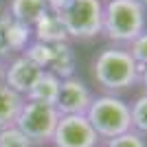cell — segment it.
Segmentation results:
<instances>
[{
    "instance_id": "6da1fadb",
    "label": "cell",
    "mask_w": 147,
    "mask_h": 147,
    "mask_svg": "<svg viewBox=\"0 0 147 147\" xmlns=\"http://www.w3.org/2000/svg\"><path fill=\"white\" fill-rule=\"evenodd\" d=\"M92 81L105 94H121L138 84V64L132 59L125 46H105L92 57Z\"/></svg>"
},
{
    "instance_id": "7a4b0ae2",
    "label": "cell",
    "mask_w": 147,
    "mask_h": 147,
    "mask_svg": "<svg viewBox=\"0 0 147 147\" xmlns=\"http://www.w3.org/2000/svg\"><path fill=\"white\" fill-rule=\"evenodd\" d=\"M147 29V9L136 0H108L103 2L101 35L114 46H127Z\"/></svg>"
},
{
    "instance_id": "3957f363",
    "label": "cell",
    "mask_w": 147,
    "mask_h": 147,
    "mask_svg": "<svg viewBox=\"0 0 147 147\" xmlns=\"http://www.w3.org/2000/svg\"><path fill=\"white\" fill-rule=\"evenodd\" d=\"M68 42H90L101 35L103 2L101 0H68L57 11Z\"/></svg>"
},
{
    "instance_id": "277c9868",
    "label": "cell",
    "mask_w": 147,
    "mask_h": 147,
    "mask_svg": "<svg viewBox=\"0 0 147 147\" xmlns=\"http://www.w3.org/2000/svg\"><path fill=\"white\" fill-rule=\"evenodd\" d=\"M86 119L94 127L101 141L114 138L132 129V114L129 103L119 94H97L92 97V103L86 112Z\"/></svg>"
},
{
    "instance_id": "5b68a950",
    "label": "cell",
    "mask_w": 147,
    "mask_h": 147,
    "mask_svg": "<svg viewBox=\"0 0 147 147\" xmlns=\"http://www.w3.org/2000/svg\"><path fill=\"white\" fill-rule=\"evenodd\" d=\"M57 121H59V112L55 110V105L24 99L13 125L29 138L31 145H46L53 138Z\"/></svg>"
},
{
    "instance_id": "8992f818",
    "label": "cell",
    "mask_w": 147,
    "mask_h": 147,
    "mask_svg": "<svg viewBox=\"0 0 147 147\" xmlns=\"http://www.w3.org/2000/svg\"><path fill=\"white\" fill-rule=\"evenodd\" d=\"M53 147H101V138L86 114H64L51 138Z\"/></svg>"
},
{
    "instance_id": "52a82bcc",
    "label": "cell",
    "mask_w": 147,
    "mask_h": 147,
    "mask_svg": "<svg viewBox=\"0 0 147 147\" xmlns=\"http://www.w3.org/2000/svg\"><path fill=\"white\" fill-rule=\"evenodd\" d=\"M92 90L86 81L73 75L59 81V92L55 99V110L59 112V117L64 114H86L88 108L92 103Z\"/></svg>"
},
{
    "instance_id": "ba28073f",
    "label": "cell",
    "mask_w": 147,
    "mask_h": 147,
    "mask_svg": "<svg viewBox=\"0 0 147 147\" xmlns=\"http://www.w3.org/2000/svg\"><path fill=\"white\" fill-rule=\"evenodd\" d=\"M40 75H42V68L35 66L31 59H26L24 55H13L5 68V86L18 92L20 97H26V92L31 90Z\"/></svg>"
},
{
    "instance_id": "9c48e42d",
    "label": "cell",
    "mask_w": 147,
    "mask_h": 147,
    "mask_svg": "<svg viewBox=\"0 0 147 147\" xmlns=\"http://www.w3.org/2000/svg\"><path fill=\"white\" fill-rule=\"evenodd\" d=\"M46 70L53 75H57L59 79L73 77L77 70V55L70 42H59V44H51V61Z\"/></svg>"
},
{
    "instance_id": "30bf717a",
    "label": "cell",
    "mask_w": 147,
    "mask_h": 147,
    "mask_svg": "<svg viewBox=\"0 0 147 147\" xmlns=\"http://www.w3.org/2000/svg\"><path fill=\"white\" fill-rule=\"evenodd\" d=\"M46 11H49L46 0H9L5 13L16 22L33 26Z\"/></svg>"
},
{
    "instance_id": "8fae6325",
    "label": "cell",
    "mask_w": 147,
    "mask_h": 147,
    "mask_svg": "<svg viewBox=\"0 0 147 147\" xmlns=\"http://www.w3.org/2000/svg\"><path fill=\"white\" fill-rule=\"evenodd\" d=\"M31 29H33V40H37V42H44V44L68 42L66 31L61 26L57 13H53V11H46Z\"/></svg>"
},
{
    "instance_id": "7c38bea8",
    "label": "cell",
    "mask_w": 147,
    "mask_h": 147,
    "mask_svg": "<svg viewBox=\"0 0 147 147\" xmlns=\"http://www.w3.org/2000/svg\"><path fill=\"white\" fill-rule=\"evenodd\" d=\"M59 77L49 70H42V75L37 77V81L31 86V90L26 92V101H40V103H51L55 105L57 92H59Z\"/></svg>"
},
{
    "instance_id": "4fadbf2b",
    "label": "cell",
    "mask_w": 147,
    "mask_h": 147,
    "mask_svg": "<svg viewBox=\"0 0 147 147\" xmlns=\"http://www.w3.org/2000/svg\"><path fill=\"white\" fill-rule=\"evenodd\" d=\"M22 103H24V97H20L18 92L9 90L5 84H0V127L13 125Z\"/></svg>"
},
{
    "instance_id": "5bb4252c",
    "label": "cell",
    "mask_w": 147,
    "mask_h": 147,
    "mask_svg": "<svg viewBox=\"0 0 147 147\" xmlns=\"http://www.w3.org/2000/svg\"><path fill=\"white\" fill-rule=\"evenodd\" d=\"M7 37H9V49H11V55L16 53H22V51L33 42V29L29 24H22V22H16V20H9V31H7Z\"/></svg>"
},
{
    "instance_id": "9a60e30c",
    "label": "cell",
    "mask_w": 147,
    "mask_h": 147,
    "mask_svg": "<svg viewBox=\"0 0 147 147\" xmlns=\"http://www.w3.org/2000/svg\"><path fill=\"white\" fill-rule=\"evenodd\" d=\"M129 114H132V129L147 138V92L136 97L134 103H129Z\"/></svg>"
},
{
    "instance_id": "2e32d148",
    "label": "cell",
    "mask_w": 147,
    "mask_h": 147,
    "mask_svg": "<svg viewBox=\"0 0 147 147\" xmlns=\"http://www.w3.org/2000/svg\"><path fill=\"white\" fill-rule=\"evenodd\" d=\"M20 55H24L26 59H31L35 66H40L42 70H46V66H49V61H51V44H44V42L33 40Z\"/></svg>"
},
{
    "instance_id": "e0dca14e",
    "label": "cell",
    "mask_w": 147,
    "mask_h": 147,
    "mask_svg": "<svg viewBox=\"0 0 147 147\" xmlns=\"http://www.w3.org/2000/svg\"><path fill=\"white\" fill-rule=\"evenodd\" d=\"M0 147H33L16 125L0 127Z\"/></svg>"
},
{
    "instance_id": "ac0fdd59",
    "label": "cell",
    "mask_w": 147,
    "mask_h": 147,
    "mask_svg": "<svg viewBox=\"0 0 147 147\" xmlns=\"http://www.w3.org/2000/svg\"><path fill=\"white\" fill-rule=\"evenodd\" d=\"M125 49H127V53L132 55V59L138 64V68L147 66V29L143 31L141 35H136Z\"/></svg>"
},
{
    "instance_id": "d6986e66",
    "label": "cell",
    "mask_w": 147,
    "mask_h": 147,
    "mask_svg": "<svg viewBox=\"0 0 147 147\" xmlns=\"http://www.w3.org/2000/svg\"><path fill=\"white\" fill-rule=\"evenodd\" d=\"M103 147H147V138L141 134H136L134 129H129L125 134H119L114 138H108Z\"/></svg>"
},
{
    "instance_id": "ffe728a7",
    "label": "cell",
    "mask_w": 147,
    "mask_h": 147,
    "mask_svg": "<svg viewBox=\"0 0 147 147\" xmlns=\"http://www.w3.org/2000/svg\"><path fill=\"white\" fill-rule=\"evenodd\" d=\"M9 16L7 13H0V59L7 57H13L11 55V49H9V37H7V31H9Z\"/></svg>"
},
{
    "instance_id": "44dd1931",
    "label": "cell",
    "mask_w": 147,
    "mask_h": 147,
    "mask_svg": "<svg viewBox=\"0 0 147 147\" xmlns=\"http://www.w3.org/2000/svg\"><path fill=\"white\" fill-rule=\"evenodd\" d=\"M68 0H46V7H49V11H53V13H57L61 9V7L66 5Z\"/></svg>"
},
{
    "instance_id": "7402d4cb",
    "label": "cell",
    "mask_w": 147,
    "mask_h": 147,
    "mask_svg": "<svg viewBox=\"0 0 147 147\" xmlns=\"http://www.w3.org/2000/svg\"><path fill=\"white\" fill-rule=\"evenodd\" d=\"M138 84H141V88L147 92V66L138 68Z\"/></svg>"
},
{
    "instance_id": "603a6c76",
    "label": "cell",
    "mask_w": 147,
    "mask_h": 147,
    "mask_svg": "<svg viewBox=\"0 0 147 147\" xmlns=\"http://www.w3.org/2000/svg\"><path fill=\"white\" fill-rule=\"evenodd\" d=\"M5 68H7V61L0 59V84H5Z\"/></svg>"
},
{
    "instance_id": "cb8c5ba5",
    "label": "cell",
    "mask_w": 147,
    "mask_h": 147,
    "mask_svg": "<svg viewBox=\"0 0 147 147\" xmlns=\"http://www.w3.org/2000/svg\"><path fill=\"white\" fill-rule=\"evenodd\" d=\"M136 2H138V5H141L143 9H147V0H136Z\"/></svg>"
},
{
    "instance_id": "d4e9b609",
    "label": "cell",
    "mask_w": 147,
    "mask_h": 147,
    "mask_svg": "<svg viewBox=\"0 0 147 147\" xmlns=\"http://www.w3.org/2000/svg\"><path fill=\"white\" fill-rule=\"evenodd\" d=\"M101 2H108V0H101Z\"/></svg>"
}]
</instances>
